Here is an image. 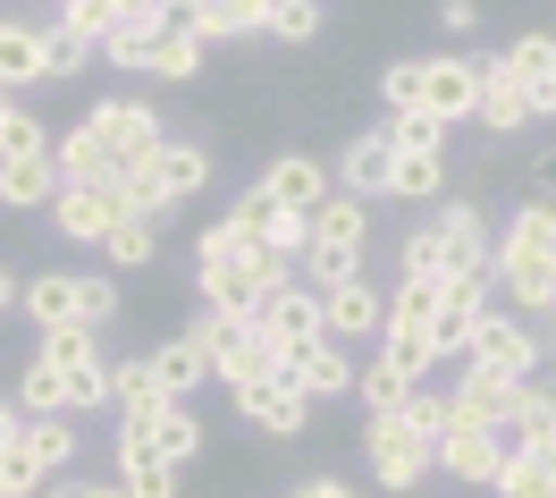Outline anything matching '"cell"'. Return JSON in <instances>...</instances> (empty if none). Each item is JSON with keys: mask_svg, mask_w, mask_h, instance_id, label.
Returning a JSON list of instances; mask_svg holds the SVG:
<instances>
[{"mask_svg": "<svg viewBox=\"0 0 556 498\" xmlns=\"http://www.w3.org/2000/svg\"><path fill=\"white\" fill-rule=\"evenodd\" d=\"M253 329H262L270 347H304V338H320V287L287 279V287H278V296H270V304L253 313Z\"/></svg>", "mask_w": 556, "mask_h": 498, "instance_id": "20", "label": "cell"}, {"mask_svg": "<svg viewBox=\"0 0 556 498\" xmlns=\"http://www.w3.org/2000/svg\"><path fill=\"white\" fill-rule=\"evenodd\" d=\"M497 246H522V253H540V262H556V203H515V220H506V237Z\"/></svg>", "mask_w": 556, "mask_h": 498, "instance_id": "35", "label": "cell"}, {"mask_svg": "<svg viewBox=\"0 0 556 498\" xmlns=\"http://www.w3.org/2000/svg\"><path fill=\"white\" fill-rule=\"evenodd\" d=\"M17 304H26L35 329H60V321L102 329L118 313V279H102V271H35V279H17Z\"/></svg>", "mask_w": 556, "mask_h": 498, "instance_id": "2", "label": "cell"}, {"mask_svg": "<svg viewBox=\"0 0 556 498\" xmlns=\"http://www.w3.org/2000/svg\"><path fill=\"white\" fill-rule=\"evenodd\" d=\"M143 363H152V381H161V397H169V406H186V397H194V389L211 381V347L194 338V329L161 338V347H152Z\"/></svg>", "mask_w": 556, "mask_h": 498, "instance_id": "21", "label": "cell"}, {"mask_svg": "<svg viewBox=\"0 0 556 498\" xmlns=\"http://www.w3.org/2000/svg\"><path fill=\"white\" fill-rule=\"evenodd\" d=\"M363 246H371V203H354V195H329L313 212V237H304V253H295V271H304V287H338L363 271Z\"/></svg>", "mask_w": 556, "mask_h": 498, "instance_id": "1", "label": "cell"}, {"mask_svg": "<svg viewBox=\"0 0 556 498\" xmlns=\"http://www.w3.org/2000/svg\"><path fill=\"white\" fill-rule=\"evenodd\" d=\"M430 237H439L447 279H464V271H489V220L472 212V203H447V212L430 220Z\"/></svg>", "mask_w": 556, "mask_h": 498, "instance_id": "24", "label": "cell"}, {"mask_svg": "<svg viewBox=\"0 0 556 498\" xmlns=\"http://www.w3.org/2000/svg\"><path fill=\"white\" fill-rule=\"evenodd\" d=\"M320 26H329V9H320V0H270V26H262V35H278V42H320Z\"/></svg>", "mask_w": 556, "mask_h": 498, "instance_id": "39", "label": "cell"}, {"mask_svg": "<svg viewBox=\"0 0 556 498\" xmlns=\"http://www.w3.org/2000/svg\"><path fill=\"white\" fill-rule=\"evenodd\" d=\"M380 363H388V372H405V381L421 389V381H430V363H439V356H430L421 338H380Z\"/></svg>", "mask_w": 556, "mask_h": 498, "instance_id": "45", "label": "cell"}, {"mask_svg": "<svg viewBox=\"0 0 556 498\" xmlns=\"http://www.w3.org/2000/svg\"><path fill=\"white\" fill-rule=\"evenodd\" d=\"M540 356H556V329H548V338H540Z\"/></svg>", "mask_w": 556, "mask_h": 498, "instance_id": "54", "label": "cell"}, {"mask_svg": "<svg viewBox=\"0 0 556 498\" xmlns=\"http://www.w3.org/2000/svg\"><path fill=\"white\" fill-rule=\"evenodd\" d=\"M51 144H60V136H51V127H42V119H35L26 102H17L9 119H0V161H42Z\"/></svg>", "mask_w": 556, "mask_h": 498, "instance_id": "37", "label": "cell"}, {"mask_svg": "<svg viewBox=\"0 0 556 498\" xmlns=\"http://www.w3.org/2000/svg\"><path fill=\"white\" fill-rule=\"evenodd\" d=\"M506 69L522 76V94H531V119H556V35H515L497 51Z\"/></svg>", "mask_w": 556, "mask_h": 498, "instance_id": "26", "label": "cell"}, {"mask_svg": "<svg viewBox=\"0 0 556 498\" xmlns=\"http://www.w3.org/2000/svg\"><path fill=\"white\" fill-rule=\"evenodd\" d=\"M143 170H152V186H161V203L186 212V203L211 186V152H203V144H186V136H161L152 152H143Z\"/></svg>", "mask_w": 556, "mask_h": 498, "instance_id": "14", "label": "cell"}, {"mask_svg": "<svg viewBox=\"0 0 556 498\" xmlns=\"http://www.w3.org/2000/svg\"><path fill=\"white\" fill-rule=\"evenodd\" d=\"M329 186L354 195V203H380L388 195V136L380 127H371V136H346V152L329 161Z\"/></svg>", "mask_w": 556, "mask_h": 498, "instance_id": "23", "label": "cell"}, {"mask_svg": "<svg viewBox=\"0 0 556 498\" xmlns=\"http://www.w3.org/2000/svg\"><path fill=\"white\" fill-rule=\"evenodd\" d=\"M51 17H60V26H68V35H85V42H102L110 26H118V17H127V0H60V9H51Z\"/></svg>", "mask_w": 556, "mask_h": 498, "instance_id": "41", "label": "cell"}, {"mask_svg": "<svg viewBox=\"0 0 556 498\" xmlns=\"http://www.w3.org/2000/svg\"><path fill=\"white\" fill-rule=\"evenodd\" d=\"M380 102H388V119L421 110V60H388L380 69Z\"/></svg>", "mask_w": 556, "mask_h": 498, "instance_id": "44", "label": "cell"}, {"mask_svg": "<svg viewBox=\"0 0 556 498\" xmlns=\"http://www.w3.org/2000/svg\"><path fill=\"white\" fill-rule=\"evenodd\" d=\"M287 498H363V490H346V482H329V473H320V482H295Z\"/></svg>", "mask_w": 556, "mask_h": 498, "instance_id": "50", "label": "cell"}, {"mask_svg": "<svg viewBox=\"0 0 556 498\" xmlns=\"http://www.w3.org/2000/svg\"><path fill=\"white\" fill-rule=\"evenodd\" d=\"M380 203H447V152H388Z\"/></svg>", "mask_w": 556, "mask_h": 498, "instance_id": "27", "label": "cell"}, {"mask_svg": "<svg viewBox=\"0 0 556 498\" xmlns=\"http://www.w3.org/2000/svg\"><path fill=\"white\" fill-rule=\"evenodd\" d=\"M0 464H9L17 482H35V490H42L51 473H68V464H76V423H68V414H42V423H26V431H17V448H9Z\"/></svg>", "mask_w": 556, "mask_h": 498, "instance_id": "12", "label": "cell"}, {"mask_svg": "<svg viewBox=\"0 0 556 498\" xmlns=\"http://www.w3.org/2000/svg\"><path fill=\"white\" fill-rule=\"evenodd\" d=\"M531 195H540V203H556V144L531 161Z\"/></svg>", "mask_w": 556, "mask_h": 498, "instance_id": "48", "label": "cell"}, {"mask_svg": "<svg viewBox=\"0 0 556 498\" xmlns=\"http://www.w3.org/2000/svg\"><path fill=\"white\" fill-rule=\"evenodd\" d=\"M35 363H51V372H85V363H102V329H85V321H60V329H42Z\"/></svg>", "mask_w": 556, "mask_h": 498, "instance_id": "34", "label": "cell"}, {"mask_svg": "<svg viewBox=\"0 0 556 498\" xmlns=\"http://www.w3.org/2000/svg\"><path fill=\"white\" fill-rule=\"evenodd\" d=\"M76 136L93 144L110 170H127V161H143L152 144L169 136V127H161V110H152V102H136V94H110V102H93L85 119H76Z\"/></svg>", "mask_w": 556, "mask_h": 498, "instance_id": "4", "label": "cell"}, {"mask_svg": "<svg viewBox=\"0 0 556 498\" xmlns=\"http://www.w3.org/2000/svg\"><path fill=\"white\" fill-rule=\"evenodd\" d=\"M152 457L169 464V473H186V464L203 457V414L194 406H161L152 414Z\"/></svg>", "mask_w": 556, "mask_h": 498, "instance_id": "31", "label": "cell"}, {"mask_svg": "<svg viewBox=\"0 0 556 498\" xmlns=\"http://www.w3.org/2000/svg\"><path fill=\"white\" fill-rule=\"evenodd\" d=\"M396 414H405V423H414L421 439H439V431L455 423V414H447V397H439V389H414V397H405V406H396Z\"/></svg>", "mask_w": 556, "mask_h": 498, "instance_id": "46", "label": "cell"}, {"mask_svg": "<svg viewBox=\"0 0 556 498\" xmlns=\"http://www.w3.org/2000/svg\"><path fill=\"white\" fill-rule=\"evenodd\" d=\"M102 253H110V271H152L161 262V220H110Z\"/></svg>", "mask_w": 556, "mask_h": 498, "instance_id": "33", "label": "cell"}, {"mask_svg": "<svg viewBox=\"0 0 556 498\" xmlns=\"http://www.w3.org/2000/svg\"><path fill=\"white\" fill-rule=\"evenodd\" d=\"M472 119H481L489 136H522L531 127V94H522V76L497 51H481V102H472Z\"/></svg>", "mask_w": 556, "mask_h": 498, "instance_id": "17", "label": "cell"}, {"mask_svg": "<svg viewBox=\"0 0 556 498\" xmlns=\"http://www.w3.org/2000/svg\"><path fill=\"white\" fill-rule=\"evenodd\" d=\"M363 457H371V482H380V490H421V482H430V439H421L405 414H371V423H363Z\"/></svg>", "mask_w": 556, "mask_h": 498, "instance_id": "6", "label": "cell"}, {"mask_svg": "<svg viewBox=\"0 0 556 498\" xmlns=\"http://www.w3.org/2000/svg\"><path fill=\"white\" fill-rule=\"evenodd\" d=\"M497 464H506V431H472L455 423L430 439V473H455V482H497Z\"/></svg>", "mask_w": 556, "mask_h": 498, "instance_id": "13", "label": "cell"}, {"mask_svg": "<svg viewBox=\"0 0 556 498\" xmlns=\"http://www.w3.org/2000/svg\"><path fill=\"white\" fill-rule=\"evenodd\" d=\"M51 9H60V0H51Z\"/></svg>", "mask_w": 556, "mask_h": 498, "instance_id": "55", "label": "cell"}, {"mask_svg": "<svg viewBox=\"0 0 556 498\" xmlns=\"http://www.w3.org/2000/svg\"><path fill=\"white\" fill-rule=\"evenodd\" d=\"M194 338L211 347V381H228V397L278 381V356H287V347H270V338H262L253 321H237V313H203V321H194Z\"/></svg>", "mask_w": 556, "mask_h": 498, "instance_id": "3", "label": "cell"}, {"mask_svg": "<svg viewBox=\"0 0 556 498\" xmlns=\"http://www.w3.org/2000/svg\"><path fill=\"white\" fill-rule=\"evenodd\" d=\"M489 279H497V296L515 304V321L556 313V262H540V253H522V246H489Z\"/></svg>", "mask_w": 556, "mask_h": 498, "instance_id": "11", "label": "cell"}, {"mask_svg": "<svg viewBox=\"0 0 556 498\" xmlns=\"http://www.w3.org/2000/svg\"><path fill=\"white\" fill-rule=\"evenodd\" d=\"M17 431H26V414H17V397H0V457L17 448Z\"/></svg>", "mask_w": 556, "mask_h": 498, "instance_id": "49", "label": "cell"}, {"mask_svg": "<svg viewBox=\"0 0 556 498\" xmlns=\"http://www.w3.org/2000/svg\"><path fill=\"white\" fill-rule=\"evenodd\" d=\"M380 287L363 279V271H354V279H338V287H320V338H338V347H346V338H380Z\"/></svg>", "mask_w": 556, "mask_h": 498, "instance_id": "15", "label": "cell"}, {"mask_svg": "<svg viewBox=\"0 0 556 498\" xmlns=\"http://www.w3.org/2000/svg\"><path fill=\"white\" fill-rule=\"evenodd\" d=\"M203 60H211V51L169 17V26L152 35V51H143V76H161V85H194V76H203Z\"/></svg>", "mask_w": 556, "mask_h": 498, "instance_id": "30", "label": "cell"}, {"mask_svg": "<svg viewBox=\"0 0 556 498\" xmlns=\"http://www.w3.org/2000/svg\"><path fill=\"white\" fill-rule=\"evenodd\" d=\"M194 279H203V304L211 313H237V321H253L262 313V304H270L278 287L295 279V262H287V253H237V262H219V271H194Z\"/></svg>", "mask_w": 556, "mask_h": 498, "instance_id": "5", "label": "cell"}, {"mask_svg": "<svg viewBox=\"0 0 556 498\" xmlns=\"http://www.w3.org/2000/svg\"><path fill=\"white\" fill-rule=\"evenodd\" d=\"M85 60H93V42L68 35V26L51 17V26H42V85H51V76H85Z\"/></svg>", "mask_w": 556, "mask_h": 498, "instance_id": "40", "label": "cell"}, {"mask_svg": "<svg viewBox=\"0 0 556 498\" xmlns=\"http://www.w3.org/2000/svg\"><path fill=\"white\" fill-rule=\"evenodd\" d=\"M481 102V51H430L421 60V119H439V127H464Z\"/></svg>", "mask_w": 556, "mask_h": 498, "instance_id": "7", "label": "cell"}, {"mask_svg": "<svg viewBox=\"0 0 556 498\" xmlns=\"http://www.w3.org/2000/svg\"><path fill=\"white\" fill-rule=\"evenodd\" d=\"M0 85L9 94L42 85V26L35 17H0Z\"/></svg>", "mask_w": 556, "mask_h": 498, "instance_id": "29", "label": "cell"}, {"mask_svg": "<svg viewBox=\"0 0 556 498\" xmlns=\"http://www.w3.org/2000/svg\"><path fill=\"white\" fill-rule=\"evenodd\" d=\"M9 397H17V414H26V423H42V414H60V372H51V363H26Z\"/></svg>", "mask_w": 556, "mask_h": 498, "instance_id": "42", "label": "cell"}, {"mask_svg": "<svg viewBox=\"0 0 556 498\" xmlns=\"http://www.w3.org/2000/svg\"><path fill=\"white\" fill-rule=\"evenodd\" d=\"M51 195H60L51 152H42V161H0V203H9V212H51Z\"/></svg>", "mask_w": 556, "mask_h": 498, "instance_id": "32", "label": "cell"}, {"mask_svg": "<svg viewBox=\"0 0 556 498\" xmlns=\"http://www.w3.org/2000/svg\"><path fill=\"white\" fill-rule=\"evenodd\" d=\"M354 397H363L371 414H396V406L414 397V381H405V372H388V363L371 356V363H363V372H354Z\"/></svg>", "mask_w": 556, "mask_h": 498, "instance_id": "38", "label": "cell"}, {"mask_svg": "<svg viewBox=\"0 0 556 498\" xmlns=\"http://www.w3.org/2000/svg\"><path fill=\"white\" fill-rule=\"evenodd\" d=\"M237 414L253 431H262V439H304V431H313V406H304V397L287 389V381H262V389H237Z\"/></svg>", "mask_w": 556, "mask_h": 498, "instance_id": "22", "label": "cell"}, {"mask_svg": "<svg viewBox=\"0 0 556 498\" xmlns=\"http://www.w3.org/2000/svg\"><path fill=\"white\" fill-rule=\"evenodd\" d=\"M0 498H42V490H35V482H17V473L0 464Z\"/></svg>", "mask_w": 556, "mask_h": 498, "instance_id": "51", "label": "cell"}, {"mask_svg": "<svg viewBox=\"0 0 556 498\" xmlns=\"http://www.w3.org/2000/svg\"><path fill=\"white\" fill-rule=\"evenodd\" d=\"M9 304H17V271H0V313H9Z\"/></svg>", "mask_w": 556, "mask_h": 498, "instance_id": "52", "label": "cell"}, {"mask_svg": "<svg viewBox=\"0 0 556 498\" xmlns=\"http://www.w3.org/2000/svg\"><path fill=\"white\" fill-rule=\"evenodd\" d=\"M278 381L304 397V406H329V397L354 389V356L338 347V338H304V347H287V356H278Z\"/></svg>", "mask_w": 556, "mask_h": 498, "instance_id": "10", "label": "cell"}, {"mask_svg": "<svg viewBox=\"0 0 556 498\" xmlns=\"http://www.w3.org/2000/svg\"><path fill=\"white\" fill-rule=\"evenodd\" d=\"M489 304H497V279H489V271H464V279H447V287H439V304H430V356H439V363L464 356Z\"/></svg>", "mask_w": 556, "mask_h": 498, "instance_id": "8", "label": "cell"}, {"mask_svg": "<svg viewBox=\"0 0 556 498\" xmlns=\"http://www.w3.org/2000/svg\"><path fill=\"white\" fill-rule=\"evenodd\" d=\"M380 136H388V152H447V127H439V119H421V110L388 119Z\"/></svg>", "mask_w": 556, "mask_h": 498, "instance_id": "43", "label": "cell"}, {"mask_svg": "<svg viewBox=\"0 0 556 498\" xmlns=\"http://www.w3.org/2000/svg\"><path fill=\"white\" fill-rule=\"evenodd\" d=\"M110 220H118L110 186H60V195H51V228H60L68 246H102Z\"/></svg>", "mask_w": 556, "mask_h": 498, "instance_id": "25", "label": "cell"}, {"mask_svg": "<svg viewBox=\"0 0 556 498\" xmlns=\"http://www.w3.org/2000/svg\"><path fill=\"white\" fill-rule=\"evenodd\" d=\"M9 110H17V94H9V85H0V119H9Z\"/></svg>", "mask_w": 556, "mask_h": 498, "instance_id": "53", "label": "cell"}, {"mask_svg": "<svg viewBox=\"0 0 556 498\" xmlns=\"http://www.w3.org/2000/svg\"><path fill=\"white\" fill-rule=\"evenodd\" d=\"M489 490H497V498H556V464L548 457H515V448H506V464H497Z\"/></svg>", "mask_w": 556, "mask_h": 498, "instance_id": "36", "label": "cell"}, {"mask_svg": "<svg viewBox=\"0 0 556 498\" xmlns=\"http://www.w3.org/2000/svg\"><path fill=\"white\" fill-rule=\"evenodd\" d=\"M464 363H481V372H497V381H540V338H531L515 313L489 304L481 329H472V347H464Z\"/></svg>", "mask_w": 556, "mask_h": 498, "instance_id": "9", "label": "cell"}, {"mask_svg": "<svg viewBox=\"0 0 556 498\" xmlns=\"http://www.w3.org/2000/svg\"><path fill=\"white\" fill-rule=\"evenodd\" d=\"M161 406H169V397H161V381H152V363H143V356L110 363V414H118V423H152Z\"/></svg>", "mask_w": 556, "mask_h": 498, "instance_id": "28", "label": "cell"}, {"mask_svg": "<svg viewBox=\"0 0 556 498\" xmlns=\"http://www.w3.org/2000/svg\"><path fill=\"white\" fill-rule=\"evenodd\" d=\"M439 26H447V35H472V26H481V0H439Z\"/></svg>", "mask_w": 556, "mask_h": 498, "instance_id": "47", "label": "cell"}, {"mask_svg": "<svg viewBox=\"0 0 556 498\" xmlns=\"http://www.w3.org/2000/svg\"><path fill=\"white\" fill-rule=\"evenodd\" d=\"M515 389H522V381H497V372H481V363H464V381H455L447 414H455V423H472V431H506ZM455 423H447V431H455Z\"/></svg>", "mask_w": 556, "mask_h": 498, "instance_id": "18", "label": "cell"}, {"mask_svg": "<svg viewBox=\"0 0 556 498\" xmlns=\"http://www.w3.org/2000/svg\"><path fill=\"white\" fill-rule=\"evenodd\" d=\"M262 195L287 203V212H320L338 186H329V161H313V152H278L270 170H262Z\"/></svg>", "mask_w": 556, "mask_h": 498, "instance_id": "19", "label": "cell"}, {"mask_svg": "<svg viewBox=\"0 0 556 498\" xmlns=\"http://www.w3.org/2000/svg\"><path fill=\"white\" fill-rule=\"evenodd\" d=\"M177 26L211 51V42L262 35V26H270V0H177Z\"/></svg>", "mask_w": 556, "mask_h": 498, "instance_id": "16", "label": "cell"}]
</instances>
